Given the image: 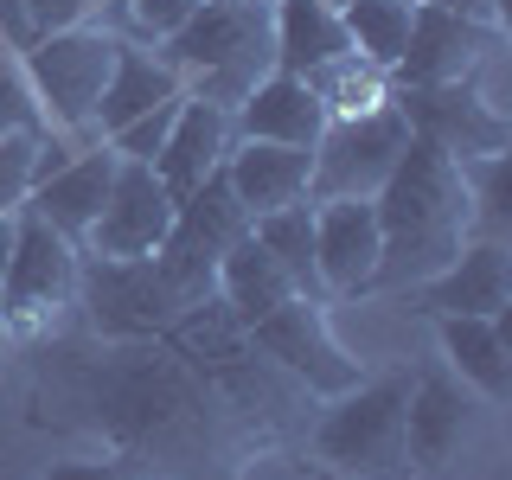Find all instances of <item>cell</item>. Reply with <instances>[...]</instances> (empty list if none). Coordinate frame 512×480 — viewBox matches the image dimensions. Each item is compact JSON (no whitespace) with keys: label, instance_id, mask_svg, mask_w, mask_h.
Here are the masks:
<instances>
[{"label":"cell","instance_id":"obj_1","mask_svg":"<svg viewBox=\"0 0 512 480\" xmlns=\"http://www.w3.org/2000/svg\"><path fill=\"white\" fill-rule=\"evenodd\" d=\"M372 212L384 231V256L372 288H416L436 269L455 263V250L468 244L474 231V205L468 186H461L455 154L436 148L429 135H410L397 167L384 173V186L372 192Z\"/></svg>","mask_w":512,"mask_h":480},{"label":"cell","instance_id":"obj_28","mask_svg":"<svg viewBox=\"0 0 512 480\" xmlns=\"http://www.w3.org/2000/svg\"><path fill=\"white\" fill-rule=\"evenodd\" d=\"M0 135H45V109L26 84V64L0 58Z\"/></svg>","mask_w":512,"mask_h":480},{"label":"cell","instance_id":"obj_36","mask_svg":"<svg viewBox=\"0 0 512 480\" xmlns=\"http://www.w3.org/2000/svg\"><path fill=\"white\" fill-rule=\"evenodd\" d=\"M7 256H13V212H0V276H7Z\"/></svg>","mask_w":512,"mask_h":480},{"label":"cell","instance_id":"obj_38","mask_svg":"<svg viewBox=\"0 0 512 480\" xmlns=\"http://www.w3.org/2000/svg\"><path fill=\"white\" fill-rule=\"evenodd\" d=\"M327 7H346V0H327Z\"/></svg>","mask_w":512,"mask_h":480},{"label":"cell","instance_id":"obj_25","mask_svg":"<svg viewBox=\"0 0 512 480\" xmlns=\"http://www.w3.org/2000/svg\"><path fill=\"white\" fill-rule=\"evenodd\" d=\"M250 237L282 263V276L295 282V295H308V301L327 295V288H320V269H314V205L308 199L276 205V212L250 218Z\"/></svg>","mask_w":512,"mask_h":480},{"label":"cell","instance_id":"obj_12","mask_svg":"<svg viewBox=\"0 0 512 480\" xmlns=\"http://www.w3.org/2000/svg\"><path fill=\"white\" fill-rule=\"evenodd\" d=\"M500 52V32L487 20H468V13H448L436 0H416V20L404 39V58H397V77L404 90L416 84H455V77H474L480 58Z\"/></svg>","mask_w":512,"mask_h":480},{"label":"cell","instance_id":"obj_7","mask_svg":"<svg viewBox=\"0 0 512 480\" xmlns=\"http://www.w3.org/2000/svg\"><path fill=\"white\" fill-rule=\"evenodd\" d=\"M244 231H250V212L237 205V192H231V180H224V167H218L192 192L173 199V224H167V237H160L154 263L199 301V295H212V276H218L224 250H231Z\"/></svg>","mask_w":512,"mask_h":480},{"label":"cell","instance_id":"obj_34","mask_svg":"<svg viewBox=\"0 0 512 480\" xmlns=\"http://www.w3.org/2000/svg\"><path fill=\"white\" fill-rule=\"evenodd\" d=\"M45 480H122V474H116V461H58Z\"/></svg>","mask_w":512,"mask_h":480},{"label":"cell","instance_id":"obj_9","mask_svg":"<svg viewBox=\"0 0 512 480\" xmlns=\"http://www.w3.org/2000/svg\"><path fill=\"white\" fill-rule=\"evenodd\" d=\"M64 301H77V244L58 237L39 212H13V256L0 276V327L26 333L52 320Z\"/></svg>","mask_w":512,"mask_h":480},{"label":"cell","instance_id":"obj_14","mask_svg":"<svg viewBox=\"0 0 512 480\" xmlns=\"http://www.w3.org/2000/svg\"><path fill=\"white\" fill-rule=\"evenodd\" d=\"M474 429V397L455 372H423L410 378L404 397V468L416 474H442L455 461V448Z\"/></svg>","mask_w":512,"mask_h":480},{"label":"cell","instance_id":"obj_17","mask_svg":"<svg viewBox=\"0 0 512 480\" xmlns=\"http://www.w3.org/2000/svg\"><path fill=\"white\" fill-rule=\"evenodd\" d=\"M327 109L314 103V90L288 71H269L244 103L231 109V141H282V148H314Z\"/></svg>","mask_w":512,"mask_h":480},{"label":"cell","instance_id":"obj_27","mask_svg":"<svg viewBox=\"0 0 512 480\" xmlns=\"http://www.w3.org/2000/svg\"><path fill=\"white\" fill-rule=\"evenodd\" d=\"M410 20H416V0H346L340 7V26H346L352 52H365L378 71H397Z\"/></svg>","mask_w":512,"mask_h":480},{"label":"cell","instance_id":"obj_37","mask_svg":"<svg viewBox=\"0 0 512 480\" xmlns=\"http://www.w3.org/2000/svg\"><path fill=\"white\" fill-rule=\"evenodd\" d=\"M90 7H122V0H90Z\"/></svg>","mask_w":512,"mask_h":480},{"label":"cell","instance_id":"obj_23","mask_svg":"<svg viewBox=\"0 0 512 480\" xmlns=\"http://www.w3.org/2000/svg\"><path fill=\"white\" fill-rule=\"evenodd\" d=\"M212 288H218V301L231 308L244 327H256L263 314H276L288 295H295V282L282 276V263L269 256L256 237L244 231L231 250H224V263H218V276H212Z\"/></svg>","mask_w":512,"mask_h":480},{"label":"cell","instance_id":"obj_35","mask_svg":"<svg viewBox=\"0 0 512 480\" xmlns=\"http://www.w3.org/2000/svg\"><path fill=\"white\" fill-rule=\"evenodd\" d=\"M436 7H448V13H468V20H493V13H500V0H436Z\"/></svg>","mask_w":512,"mask_h":480},{"label":"cell","instance_id":"obj_24","mask_svg":"<svg viewBox=\"0 0 512 480\" xmlns=\"http://www.w3.org/2000/svg\"><path fill=\"white\" fill-rule=\"evenodd\" d=\"M173 96H180V77H173L154 52L116 45L109 84H103V96H96V122H103V135H116V128H128L135 116H148V109L173 103Z\"/></svg>","mask_w":512,"mask_h":480},{"label":"cell","instance_id":"obj_4","mask_svg":"<svg viewBox=\"0 0 512 480\" xmlns=\"http://www.w3.org/2000/svg\"><path fill=\"white\" fill-rule=\"evenodd\" d=\"M77 295L103 340H154L192 308V295L154 256H90L77 263Z\"/></svg>","mask_w":512,"mask_h":480},{"label":"cell","instance_id":"obj_19","mask_svg":"<svg viewBox=\"0 0 512 480\" xmlns=\"http://www.w3.org/2000/svg\"><path fill=\"white\" fill-rule=\"evenodd\" d=\"M116 148H96V154H71L58 173H45L39 186L26 192V212H39L45 224H52L58 237H90V224L96 212H103V199H109V180H116Z\"/></svg>","mask_w":512,"mask_h":480},{"label":"cell","instance_id":"obj_20","mask_svg":"<svg viewBox=\"0 0 512 480\" xmlns=\"http://www.w3.org/2000/svg\"><path fill=\"white\" fill-rule=\"evenodd\" d=\"M224 148H231V116H224L218 103H205V96H180V116H173L167 141H160L154 154V173L160 186L180 199L205 180V173L224 167Z\"/></svg>","mask_w":512,"mask_h":480},{"label":"cell","instance_id":"obj_11","mask_svg":"<svg viewBox=\"0 0 512 480\" xmlns=\"http://www.w3.org/2000/svg\"><path fill=\"white\" fill-rule=\"evenodd\" d=\"M397 109H404L410 135H429L436 148H448L455 160L506 154V141H512L500 103H493L474 77H455V84H416V90L397 96Z\"/></svg>","mask_w":512,"mask_h":480},{"label":"cell","instance_id":"obj_18","mask_svg":"<svg viewBox=\"0 0 512 480\" xmlns=\"http://www.w3.org/2000/svg\"><path fill=\"white\" fill-rule=\"evenodd\" d=\"M308 173H314V148H282V141H231L224 148V180H231L237 205L250 218L308 199Z\"/></svg>","mask_w":512,"mask_h":480},{"label":"cell","instance_id":"obj_2","mask_svg":"<svg viewBox=\"0 0 512 480\" xmlns=\"http://www.w3.org/2000/svg\"><path fill=\"white\" fill-rule=\"evenodd\" d=\"M160 64L173 77H192V96L218 103L231 116L244 96L276 71V26L269 0H205L199 13L160 39Z\"/></svg>","mask_w":512,"mask_h":480},{"label":"cell","instance_id":"obj_33","mask_svg":"<svg viewBox=\"0 0 512 480\" xmlns=\"http://www.w3.org/2000/svg\"><path fill=\"white\" fill-rule=\"evenodd\" d=\"M0 39H7L13 52H32V45H39V32H32V20H26L20 0H0Z\"/></svg>","mask_w":512,"mask_h":480},{"label":"cell","instance_id":"obj_16","mask_svg":"<svg viewBox=\"0 0 512 480\" xmlns=\"http://www.w3.org/2000/svg\"><path fill=\"white\" fill-rule=\"evenodd\" d=\"M506 295H512V256H506L500 237L461 244L448 269H436L429 282H416V308H429L436 320H448V314H500Z\"/></svg>","mask_w":512,"mask_h":480},{"label":"cell","instance_id":"obj_30","mask_svg":"<svg viewBox=\"0 0 512 480\" xmlns=\"http://www.w3.org/2000/svg\"><path fill=\"white\" fill-rule=\"evenodd\" d=\"M180 96H186V90H180ZM180 96H173V103H160V109H148V116H135L128 128H116V135H109V148H116L122 160H148V167H154L160 141H167L173 116H180Z\"/></svg>","mask_w":512,"mask_h":480},{"label":"cell","instance_id":"obj_15","mask_svg":"<svg viewBox=\"0 0 512 480\" xmlns=\"http://www.w3.org/2000/svg\"><path fill=\"white\" fill-rule=\"evenodd\" d=\"M384 256V231L372 199H327L314 205V269L327 295H359L378 276Z\"/></svg>","mask_w":512,"mask_h":480},{"label":"cell","instance_id":"obj_5","mask_svg":"<svg viewBox=\"0 0 512 480\" xmlns=\"http://www.w3.org/2000/svg\"><path fill=\"white\" fill-rule=\"evenodd\" d=\"M404 397H410L404 372L340 391V404L314 429L320 461H333L346 474H397L404 468Z\"/></svg>","mask_w":512,"mask_h":480},{"label":"cell","instance_id":"obj_8","mask_svg":"<svg viewBox=\"0 0 512 480\" xmlns=\"http://www.w3.org/2000/svg\"><path fill=\"white\" fill-rule=\"evenodd\" d=\"M116 32L103 26H64L45 32L39 45L26 52V84L39 96V109L58 128H90L96 122V96L109 84V64H116Z\"/></svg>","mask_w":512,"mask_h":480},{"label":"cell","instance_id":"obj_6","mask_svg":"<svg viewBox=\"0 0 512 480\" xmlns=\"http://www.w3.org/2000/svg\"><path fill=\"white\" fill-rule=\"evenodd\" d=\"M410 141V122L397 103L384 109H365V116H340L320 128L314 141V173H308V205H327V199H372L384 186V173L397 167Z\"/></svg>","mask_w":512,"mask_h":480},{"label":"cell","instance_id":"obj_31","mask_svg":"<svg viewBox=\"0 0 512 480\" xmlns=\"http://www.w3.org/2000/svg\"><path fill=\"white\" fill-rule=\"evenodd\" d=\"M199 7L205 0H122V20L135 26L141 39H167V32H180Z\"/></svg>","mask_w":512,"mask_h":480},{"label":"cell","instance_id":"obj_26","mask_svg":"<svg viewBox=\"0 0 512 480\" xmlns=\"http://www.w3.org/2000/svg\"><path fill=\"white\" fill-rule=\"evenodd\" d=\"M301 84L314 90V103L327 109V122H340V116H365V109H384L391 103V84H384V71L365 52H340V58H327L320 71H308Z\"/></svg>","mask_w":512,"mask_h":480},{"label":"cell","instance_id":"obj_22","mask_svg":"<svg viewBox=\"0 0 512 480\" xmlns=\"http://www.w3.org/2000/svg\"><path fill=\"white\" fill-rule=\"evenodd\" d=\"M269 26H276V71L288 77H308L327 58L352 52L340 7H327V0H269Z\"/></svg>","mask_w":512,"mask_h":480},{"label":"cell","instance_id":"obj_32","mask_svg":"<svg viewBox=\"0 0 512 480\" xmlns=\"http://www.w3.org/2000/svg\"><path fill=\"white\" fill-rule=\"evenodd\" d=\"M26 7V20H32V32H64V26H84L90 20V0H20Z\"/></svg>","mask_w":512,"mask_h":480},{"label":"cell","instance_id":"obj_21","mask_svg":"<svg viewBox=\"0 0 512 480\" xmlns=\"http://www.w3.org/2000/svg\"><path fill=\"white\" fill-rule=\"evenodd\" d=\"M442 352L455 365L461 384H474L480 397H500L512 391V346H506V308L500 314H448L442 320Z\"/></svg>","mask_w":512,"mask_h":480},{"label":"cell","instance_id":"obj_13","mask_svg":"<svg viewBox=\"0 0 512 480\" xmlns=\"http://www.w3.org/2000/svg\"><path fill=\"white\" fill-rule=\"evenodd\" d=\"M173 224V192L148 160H116L109 199L90 224V256H154Z\"/></svg>","mask_w":512,"mask_h":480},{"label":"cell","instance_id":"obj_29","mask_svg":"<svg viewBox=\"0 0 512 480\" xmlns=\"http://www.w3.org/2000/svg\"><path fill=\"white\" fill-rule=\"evenodd\" d=\"M52 135V128H45ZM45 135H0V212H20L32 192V160H39Z\"/></svg>","mask_w":512,"mask_h":480},{"label":"cell","instance_id":"obj_10","mask_svg":"<svg viewBox=\"0 0 512 480\" xmlns=\"http://www.w3.org/2000/svg\"><path fill=\"white\" fill-rule=\"evenodd\" d=\"M250 333V346L263 352V359H276L282 372H295L308 391H320V397H340V391H352L359 384V365L346 359V346L333 340V327H327V314H320V301H308V295H288L276 314H263L256 327H244Z\"/></svg>","mask_w":512,"mask_h":480},{"label":"cell","instance_id":"obj_3","mask_svg":"<svg viewBox=\"0 0 512 480\" xmlns=\"http://www.w3.org/2000/svg\"><path fill=\"white\" fill-rule=\"evenodd\" d=\"M90 423L122 442H160L173 448L180 436H205V391L180 359L160 352H116L90 378Z\"/></svg>","mask_w":512,"mask_h":480}]
</instances>
